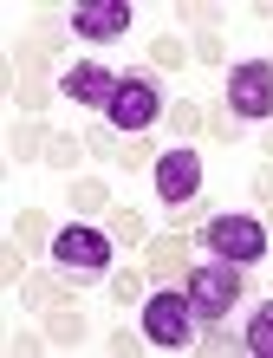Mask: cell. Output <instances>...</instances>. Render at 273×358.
Wrapping results in <instances>:
<instances>
[{"label":"cell","mask_w":273,"mask_h":358,"mask_svg":"<svg viewBox=\"0 0 273 358\" xmlns=\"http://www.w3.org/2000/svg\"><path fill=\"white\" fill-rule=\"evenodd\" d=\"M66 33H78V39H124L131 33V7H124V0H78L66 13Z\"/></svg>","instance_id":"obj_8"},{"label":"cell","mask_w":273,"mask_h":358,"mask_svg":"<svg viewBox=\"0 0 273 358\" xmlns=\"http://www.w3.org/2000/svg\"><path fill=\"white\" fill-rule=\"evenodd\" d=\"M13 98H20V111H46V104H52V78L46 72H20L13 78Z\"/></svg>","instance_id":"obj_15"},{"label":"cell","mask_w":273,"mask_h":358,"mask_svg":"<svg viewBox=\"0 0 273 358\" xmlns=\"http://www.w3.org/2000/svg\"><path fill=\"white\" fill-rule=\"evenodd\" d=\"M85 150H91L98 163H111V157H117V137H111V131H85Z\"/></svg>","instance_id":"obj_26"},{"label":"cell","mask_w":273,"mask_h":358,"mask_svg":"<svg viewBox=\"0 0 273 358\" xmlns=\"http://www.w3.org/2000/svg\"><path fill=\"white\" fill-rule=\"evenodd\" d=\"M46 143H52V131H46L39 117H27V124L13 131V163H46Z\"/></svg>","instance_id":"obj_14"},{"label":"cell","mask_w":273,"mask_h":358,"mask_svg":"<svg viewBox=\"0 0 273 358\" xmlns=\"http://www.w3.org/2000/svg\"><path fill=\"white\" fill-rule=\"evenodd\" d=\"M260 157H267V163H273V131H260Z\"/></svg>","instance_id":"obj_30"},{"label":"cell","mask_w":273,"mask_h":358,"mask_svg":"<svg viewBox=\"0 0 273 358\" xmlns=\"http://www.w3.org/2000/svg\"><path fill=\"white\" fill-rule=\"evenodd\" d=\"M20 300L33 313H52V306H72V287L59 280V273H27V280H20Z\"/></svg>","instance_id":"obj_12"},{"label":"cell","mask_w":273,"mask_h":358,"mask_svg":"<svg viewBox=\"0 0 273 358\" xmlns=\"http://www.w3.org/2000/svg\"><path fill=\"white\" fill-rule=\"evenodd\" d=\"M111 241H124V248H137V241H150V222H143L137 208H117V215H111Z\"/></svg>","instance_id":"obj_19"},{"label":"cell","mask_w":273,"mask_h":358,"mask_svg":"<svg viewBox=\"0 0 273 358\" xmlns=\"http://www.w3.org/2000/svg\"><path fill=\"white\" fill-rule=\"evenodd\" d=\"M52 235H59V228H52V215H46V208H20V215H13V228H7V241H20L27 255L52 248Z\"/></svg>","instance_id":"obj_11"},{"label":"cell","mask_w":273,"mask_h":358,"mask_svg":"<svg viewBox=\"0 0 273 358\" xmlns=\"http://www.w3.org/2000/svg\"><path fill=\"white\" fill-rule=\"evenodd\" d=\"M117 78L124 72H111V66H98V59H78V66H66V78H59V85H66V98H78V104H111V92H117Z\"/></svg>","instance_id":"obj_9"},{"label":"cell","mask_w":273,"mask_h":358,"mask_svg":"<svg viewBox=\"0 0 273 358\" xmlns=\"http://www.w3.org/2000/svg\"><path fill=\"white\" fill-rule=\"evenodd\" d=\"M39 345H52L46 332H13V339H7V352H39Z\"/></svg>","instance_id":"obj_28"},{"label":"cell","mask_w":273,"mask_h":358,"mask_svg":"<svg viewBox=\"0 0 273 358\" xmlns=\"http://www.w3.org/2000/svg\"><path fill=\"white\" fill-rule=\"evenodd\" d=\"M247 189H254V202H273V163H260V170H254V182H247Z\"/></svg>","instance_id":"obj_27"},{"label":"cell","mask_w":273,"mask_h":358,"mask_svg":"<svg viewBox=\"0 0 273 358\" xmlns=\"http://www.w3.org/2000/svg\"><path fill=\"white\" fill-rule=\"evenodd\" d=\"M150 189L163 196V208H182V202H195L202 196V157L195 150H163L156 157V170H150Z\"/></svg>","instance_id":"obj_7"},{"label":"cell","mask_w":273,"mask_h":358,"mask_svg":"<svg viewBox=\"0 0 273 358\" xmlns=\"http://www.w3.org/2000/svg\"><path fill=\"white\" fill-rule=\"evenodd\" d=\"M202 241H208V255H215V261H235V267L267 261V248H273L267 222H260V215H241V208H228V215H208Z\"/></svg>","instance_id":"obj_2"},{"label":"cell","mask_w":273,"mask_h":358,"mask_svg":"<svg viewBox=\"0 0 273 358\" xmlns=\"http://www.w3.org/2000/svg\"><path fill=\"white\" fill-rule=\"evenodd\" d=\"M143 273H150V280H176V273H189V235H182V228H170V235H150Z\"/></svg>","instance_id":"obj_10"},{"label":"cell","mask_w":273,"mask_h":358,"mask_svg":"<svg viewBox=\"0 0 273 358\" xmlns=\"http://www.w3.org/2000/svg\"><path fill=\"white\" fill-rule=\"evenodd\" d=\"M78 150H85V137L52 131V143H46V163H52V170H72V163H78Z\"/></svg>","instance_id":"obj_21"},{"label":"cell","mask_w":273,"mask_h":358,"mask_svg":"<svg viewBox=\"0 0 273 358\" xmlns=\"http://www.w3.org/2000/svg\"><path fill=\"white\" fill-rule=\"evenodd\" d=\"M228 111L235 117H273V59H241L228 72Z\"/></svg>","instance_id":"obj_6"},{"label":"cell","mask_w":273,"mask_h":358,"mask_svg":"<svg viewBox=\"0 0 273 358\" xmlns=\"http://www.w3.org/2000/svg\"><path fill=\"white\" fill-rule=\"evenodd\" d=\"M189 59H202V66H221V33H195Z\"/></svg>","instance_id":"obj_25"},{"label":"cell","mask_w":273,"mask_h":358,"mask_svg":"<svg viewBox=\"0 0 273 358\" xmlns=\"http://www.w3.org/2000/svg\"><path fill=\"white\" fill-rule=\"evenodd\" d=\"M156 157H163V150H156L150 137H131V150H124V170H143V176H150V170H156Z\"/></svg>","instance_id":"obj_23"},{"label":"cell","mask_w":273,"mask_h":358,"mask_svg":"<svg viewBox=\"0 0 273 358\" xmlns=\"http://www.w3.org/2000/svg\"><path fill=\"white\" fill-rule=\"evenodd\" d=\"M143 287H150V273H143V267H117V273H111V300H117V306L143 300Z\"/></svg>","instance_id":"obj_18"},{"label":"cell","mask_w":273,"mask_h":358,"mask_svg":"<svg viewBox=\"0 0 273 358\" xmlns=\"http://www.w3.org/2000/svg\"><path fill=\"white\" fill-rule=\"evenodd\" d=\"M104 117H111L117 131L143 137V131L163 117V92H156V78H150V72H124V78H117V92H111V104H104Z\"/></svg>","instance_id":"obj_4"},{"label":"cell","mask_w":273,"mask_h":358,"mask_svg":"<svg viewBox=\"0 0 273 358\" xmlns=\"http://www.w3.org/2000/svg\"><path fill=\"white\" fill-rule=\"evenodd\" d=\"M182 66H189V46H182V39H170V33H163L156 46H150V72H182Z\"/></svg>","instance_id":"obj_20"},{"label":"cell","mask_w":273,"mask_h":358,"mask_svg":"<svg viewBox=\"0 0 273 358\" xmlns=\"http://www.w3.org/2000/svg\"><path fill=\"white\" fill-rule=\"evenodd\" d=\"M104 345H111V352H137V345H150V339H143V332H124V326H117Z\"/></svg>","instance_id":"obj_29"},{"label":"cell","mask_w":273,"mask_h":358,"mask_svg":"<svg viewBox=\"0 0 273 358\" xmlns=\"http://www.w3.org/2000/svg\"><path fill=\"white\" fill-rule=\"evenodd\" d=\"M202 131L215 137V143H235L241 137V117L228 111V104H208V111H202Z\"/></svg>","instance_id":"obj_17"},{"label":"cell","mask_w":273,"mask_h":358,"mask_svg":"<svg viewBox=\"0 0 273 358\" xmlns=\"http://www.w3.org/2000/svg\"><path fill=\"white\" fill-rule=\"evenodd\" d=\"M170 131H176V137L202 131V104H189V98H182V104H170Z\"/></svg>","instance_id":"obj_24"},{"label":"cell","mask_w":273,"mask_h":358,"mask_svg":"<svg viewBox=\"0 0 273 358\" xmlns=\"http://www.w3.org/2000/svg\"><path fill=\"white\" fill-rule=\"evenodd\" d=\"M241 267L235 261H202V267H189L182 273V293H189V306H195V320H208V326H221L228 313L241 306Z\"/></svg>","instance_id":"obj_1"},{"label":"cell","mask_w":273,"mask_h":358,"mask_svg":"<svg viewBox=\"0 0 273 358\" xmlns=\"http://www.w3.org/2000/svg\"><path fill=\"white\" fill-rule=\"evenodd\" d=\"M143 339L156 352L195 345V306H189V293H143Z\"/></svg>","instance_id":"obj_3"},{"label":"cell","mask_w":273,"mask_h":358,"mask_svg":"<svg viewBox=\"0 0 273 358\" xmlns=\"http://www.w3.org/2000/svg\"><path fill=\"white\" fill-rule=\"evenodd\" d=\"M46 339H52L59 352H72L78 339H85V313H78V306H52V313H46Z\"/></svg>","instance_id":"obj_13"},{"label":"cell","mask_w":273,"mask_h":358,"mask_svg":"<svg viewBox=\"0 0 273 358\" xmlns=\"http://www.w3.org/2000/svg\"><path fill=\"white\" fill-rule=\"evenodd\" d=\"M247 352H260V358H273V300L254 313V320H247V339H241Z\"/></svg>","instance_id":"obj_16"},{"label":"cell","mask_w":273,"mask_h":358,"mask_svg":"<svg viewBox=\"0 0 273 358\" xmlns=\"http://www.w3.org/2000/svg\"><path fill=\"white\" fill-rule=\"evenodd\" d=\"M72 208L78 215H98V208H111V189L104 182H72Z\"/></svg>","instance_id":"obj_22"},{"label":"cell","mask_w":273,"mask_h":358,"mask_svg":"<svg viewBox=\"0 0 273 358\" xmlns=\"http://www.w3.org/2000/svg\"><path fill=\"white\" fill-rule=\"evenodd\" d=\"M52 261L66 273H104L111 267V228H91V222H66L52 235Z\"/></svg>","instance_id":"obj_5"}]
</instances>
